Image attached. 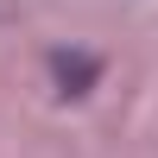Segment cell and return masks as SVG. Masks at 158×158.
Returning a JSON list of instances; mask_svg holds the SVG:
<instances>
[{"instance_id":"1","label":"cell","mask_w":158,"mask_h":158,"mask_svg":"<svg viewBox=\"0 0 158 158\" xmlns=\"http://www.w3.org/2000/svg\"><path fill=\"white\" fill-rule=\"evenodd\" d=\"M95 76H101V63L89 57V51H51V82H57L63 101L89 95V89H95Z\"/></svg>"}]
</instances>
